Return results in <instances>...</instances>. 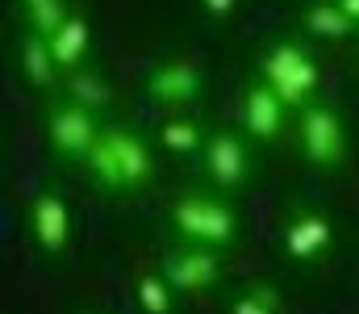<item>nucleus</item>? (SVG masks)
Instances as JSON below:
<instances>
[{
  "mask_svg": "<svg viewBox=\"0 0 359 314\" xmlns=\"http://www.w3.org/2000/svg\"><path fill=\"white\" fill-rule=\"evenodd\" d=\"M159 143H163L168 151H196V147H201V130H196L192 122H168V126L159 130Z\"/></svg>",
  "mask_w": 359,
  "mask_h": 314,
  "instance_id": "19",
  "label": "nucleus"
},
{
  "mask_svg": "<svg viewBox=\"0 0 359 314\" xmlns=\"http://www.w3.org/2000/svg\"><path fill=\"white\" fill-rule=\"evenodd\" d=\"M280 306H276V294L271 289H255V294H243L234 306H230V314H276Z\"/></svg>",
  "mask_w": 359,
  "mask_h": 314,
  "instance_id": "20",
  "label": "nucleus"
},
{
  "mask_svg": "<svg viewBox=\"0 0 359 314\" xmlns=\"http://www.w3.org/2000/svg\"><path fill=\"white\" fill-rule=\"evenodd\" d=\"M104 138H109V143H113V151H117V164H121L126 189H138V185H147V181H151V172H155L147 143H142L138 134H130V130H109Z\"/></svg>",
  "mask_w": 359,
  "mask_h": 314,
  "instance_id": "10",
  "label": "nucleus"
},
{
  "mask_svg": "<svg viewBox=\"0 0 359 314\" xmlns=\"http://www.w3.org/2000/svg\"><path fill=\"white\" fill-rule=\"evenodd\" d=\"M138 306L147 314H172V281L168 277H142L138 281Z\"/></svg>",
  "mask_w": 359,
  "mask_h": 314,
  "instance_id": "16",
  "label": "nucleus"
},
{
  "mask_svg": "<svg viewBox=\"0 0 359 314\" xmlns=\"http://www.w3.org/2000/svg\"><path fill=\"white\" fill-rule=\"evenodd\" d=\"M234 8V0H205V13H213V17H226Z\"/></svg>",
  "mask_w": 359,
  "mask_h": 314,
  "instance_id": "21",
  "label": "nucleus"
},
{
  "mask_svg": "<svg viewBox=\"0 0 359 314\" xmlns=\"http://www.w3.org/2000/svg\"><path fill=\"white\" fill-rule=\"evenodd\" d=\"M243 126L259 138V143H271L284 126V101L276 97L271 84H255L247 93V105H243Z\"/></svg>",
  "mask_w": 359,
  "mask_h": 314,
  "instance_id": "8",
  "label": "nucleus"
},
{
  "mask_svg": "<svg viewBox=\"0 0 359 314\" xmlns=\"http://www.w3.org/2000/svg\"><path fill=\"white\" fill-rule=\"evenodd\" d=\"M301 147H305V155H309L313 164H322V168H330V164L343 159L347 134H343V122H339V113H334L330 105L305 109V117H301Z\"/></svg>",
  "mask_w": 359,
  "mask_h": 314,
  "instance_id": "3",
  "label": "nucleus"
},
{
  "mask_svg": "<svg viewBox=\"0 0 359 314\" xmlns=\"http://www.w3.org/2000/svg\"><path fill=\"white\" fill-rule=\"evenodd\" d=\"M96 122L88 105H59L50 113V147L59 155H88L96 143Z\"/></svg>",
  "mask_w": 359,
  "mask_h": 314,
  "instance_id": "4",
  "label": "nucleus"
},
{
  "mask_svg": "<svg viewBox=\"0 0 359 314\" xmlns=\"http://www.w3.org/2000/svg\"><path fill=\"white\" fill-rule=\"evenodd\" d=\"M21 63H25V76L34 80V84H50L55 80V51H50V38H42V34H34V38H25V46H21Z\"/></svg>",
  "mask_w": 359,
  "mask_h": 314,
  "instance_id": "13",
  "label": "nucleus"
},
{
  "mask_svg": "<svg viewBox=\"0 0 359 314\" xmlns=\"http://www.w3.org/2000/svg\"><path fill=\"white\" fill-rule=\"evenodd\" d=\"M284 247H288L292 260H309V256L326 251V247H330V222H326L322 214H301V218L284 230Z\"/></svg>",
  "mask_w": 359,
  "mask_h": 314,
  "instance_id": "11",
  "label": "nucleus"
},
{
  "mask_svg": "<svg viewBox=\"0 0 359 314\" xmlns=\"http://www.w3.org/2000/svg\"><path fill=\"white\" fill-rule=\"evenodd\" d=\"M29 21L42 38H55L67 25V8H63V0H38V4H29Z\"/></svg>",
  "mask_w": 359,
  "mask_h": 314,
  "instance_id": "17",
  "label": "nucleus"
},
{
  "mask_svg": "<svg viewBox=\"0 0 359 314\" xmlns=\"http://www.w3.org/2000/svg\"><path fill=\"white\" fill-rule=\"evenodd\" d=\"M29 222H34V239H38L42 251L55 256V251L67 247V206H63V197L42 193L29 209Z\"/></svg>",
  "mask_w": 359,
  "mask_h": 314,
  "instance_id": "9",
  "label": "nucleus"
},
{
  "mask_svg": "<svg viewBox=\"0 0 359 314\" xmlns=\"http://www.w3.org/2000/svg\"><path fill=\"white\" fill-rule=\"evenodd\" d=\"M25 4H38V0H25Z\"/></svg>",
  "mask_w": 359,
  "mask_h": 314,
  "instance_id": "23",
  "label": "nucleus"
},
{
  "mask_svg": "<svg viewBox=\"0 0 359 314\" xmlns=\"http://www.w3.org/2000/svg\"><path fill=\"white\" fill-rule=\"evenodd\" d=\"M72 97L88 109H104L109 105V84L96 76V72H76L72 76Z\"/></svg>",
  "mask_w": 359,
  "mask_h": 314,
  "instance_id": "18",
  "label": "nucleus"
},
{
  "mask_svg": "<svg viewBox=\"0 0 359 314\" xmlns=\"http://www.w3.org/2000/svg\"><path fill=\"white\" fill-rule=\"evenodd\" d=\"M205 168H209V176H213V185H222V189H234V185H243L247 181V147H243V138L238 134H213L209 143H205Z\"/></svg>",
  "mask_w": 359,
  "mask_h": 314,
  "instance_id": "5",
  "label": "nucleus"
},
{
  "mask_svg": "<svg viewBox=\"0 0 359 314\" xmlns=\"http://www.w3.org/2000/svg\"><path fill=\"white\" fill-rule=\"evenodd\" d=\"M264 84H271L284 105H305L309 93L318 89V63L301 46L284 42L264 59Z\"/></svg>",
  "mask_w": 359,
  "mask_h": 314,
  "instance_id": "1",
  "label": "nucleus"
},
{
  "mask_svg": "<svg viewBox=\"0 0 359 314\" xmlns=\"http://www.w3.org/2000/svg\"><path fill=\"white\" fill-rule=\"evenodd\" d=\"M172 222L180 226V235H188L192 243H217V247H226L234 239V214L222 202H209V197H184L172 209Z\"/></svg>",
  "mask_w": 359,
  "mask_h": 314,
  "instance_id": "2",
  "label": "nucleus"
},
{
  "mask_svg": "<svg viewBox=\"0 0 359 314\" xmlns=\"http://www.w3.org/2000/svg\"><path fill=\"white\" fill-rule=\"evenodd\" d=\"M163 277L172 281V289H180V294L209 289V285L217 281V256H213V251H205V247L180 251V256L168 260V273H163Z\"/></svg>",
  "mask_w": 359,
  "mask_h": 314,
  "instance_id": "6",
  "label": "nucleus"
},
{
  "mask_svg": "<svg viewBox=\"0 0 359 314\" xmlns=\"http://www.w3.org/2000/svg\"><path fill=\"white\" fill-rule=\"evenodd\" d=\"M50 51H55L59 67H76L88 55V21L84 17H67V25L50 38Z\"/></svg>",
  "mask_w": 359,
  "mask_h": 314,
  "instance_id": "12",
  "label": "nucleus"
},
{
  "mask_svg": "<svg viewBox=\"0 0 359 314\" xmlns=\"http://www.w3.org/2000/svg\"><path fill=\"white\" fill-rule=\"evenodd\" d=\"M351 13L343 8V4H313L309 13H305V25H309V34H318V38H347L351 34Z\"/></svg>",
  "mask_w": 359,
  "mask_h": 314,
  "instance_id": "14",
  "label": "nucleus"
},
{
  "mask_svg": "<svg viewBox=\"0 0 359 314\" xmlns=\"http://www.w3.org/2000/svg\"><path fill=\"white\" fill-rule=\"evenodd\" d=\"M339 4H343V8H347L351 17H359V0H339Z\"/></svg>",
  "mask_w": 359,
  "mask_h": 314,
  "instance_id": "22",
  "label": "nucleus"
},
{
  "mask_svg": "<svg viewBox=\"0 0 359 314\" xmlns=\"http://www.w3.org/2000/svg\"><path fill=\"white\" fill-rule=\"evenodd\" d=\"M147 89H151V97H155V101H163V105L192 101V97H196V89H201V72H196L188 59H172V63H163V67H155V72H151Z\"/></svg>",
  "mask_w": 359,
  "mask_h": 314,
  "instance_id": "7",
  "label": "nucleus"
},
{
  "mask_svg": "<svg viewBox=\"0 0 359 314\" xmlns=\"http://www.w3.org/2000/svg\"><path fill=\"white\" fill-rule=\"evenodd\" d=\"M88 168L92 176L104 185V189H126V176H121V164H117V151H113V143L100 134L96 143H92L88 151Z\"/></svg>",
  "mask_w": 359,
  "mask_h": 314,
  "instance_id": "15",
  "label": "nucleus"
}]
</instances>
